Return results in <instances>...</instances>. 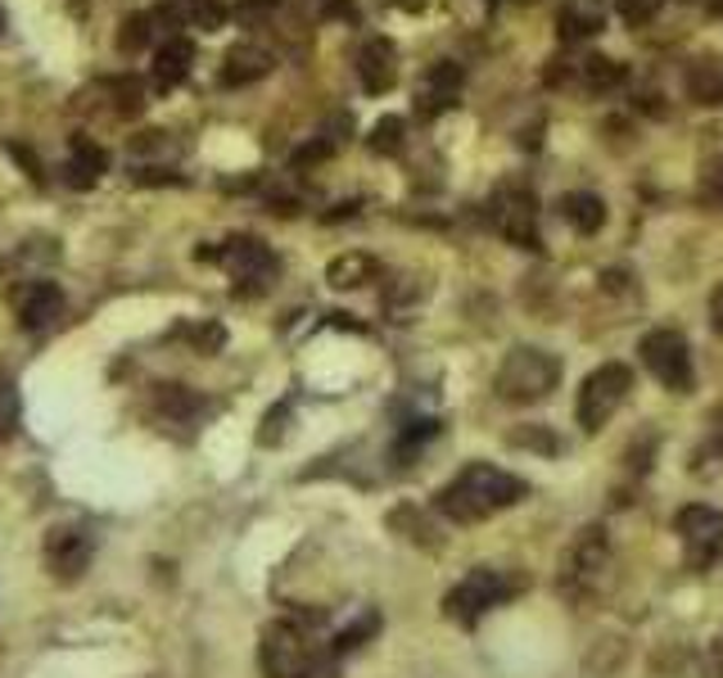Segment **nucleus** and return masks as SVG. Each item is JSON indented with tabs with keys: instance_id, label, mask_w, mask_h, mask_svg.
<instances>
[{
	"instance_id": "3",
	"label": "nucleus",
	"mask_w": 723,
	"mask_h": 678,
	"mask_svg": "<svg viewBox=\"0 0 723 678\" xmlns=\"http://www.w3.org/2000/svg\"><path fill=\"white\" fill-rule=\"evenodd\" d=\"M611 579V534H606V524H584L575 534V543L565 547L561 556V597L575 601V607H588V601L606 588Z\"/></svg>"
},
{
	"instance_id": "12",
	"label": "nucleus",
	"mask_w": 723,
	"mask_h": 678,
	"mask_svg": "<svg viewBox=\"0 0 723 678\" xmlns=\"http://www.w3.org/2000/svg\"><path fill=\"white\" fill-rule=\"evenodd\" d=\"M14 308H19V326H23L27 335H42V330H50V326L64 321L68 298H64V290H59L55 281H32V285L19 290Z\"/></svg>"
},
{
	"instance_id": "7",
	"label": "nucleus",
	"mask_w": 723,
	"mask_h": 678,
	"mask_svg": "<svg viewBox=\"0 0 723 678\" xmlns=\"http://www.w3.org/2000/svg\"><path fill=\"white\" fill-rule=\"evenodd\" d=\"M674 530H678V543H682V561L688 570L705 575L723 561V511L705 507V502H692L674 516Z\"/></svg>"
},
{
	"instance_id": "22",
	"label": "nucleus",
	"mask_w": 723,
	"mask_h": 678,
	"mask_svg": "<svg viewBox=\"0 0 723 678\" xmlns=\"http://www.w3.org/2000/svg\"><path fill=\"white\" fill-rule=\"evenodd\" d=\"M19 434V385L0 371V443H10Z\"/></svg>"
},
{
	"instance_id": "11",
	"label": "nucleus",
	"mask_w": 723,
	"mask_h": 678,
	"mask_svg": "<svg viewBox=\"0 0 723 678\" xmlns=\"http://www.w3.org/2000/svg\"><path fill=\"white\" fill-rule=\"evenodd\" d=\"M42 561L59 584H78L95 561V534L87 524H55L42 543Z\"/></svg>"
},
{
	"instance_id": "31",
	"label": "nucleus",
	"mask_w": 723,
	"mask_h": 678,
	"mask_svg": "<svg viewBox=\"0 0 723 678\" xmlns=\"http://www.w3.org/2000/svg\"><path fill=\"white\" fill-rule=\"evenodd\" d=\"M113 95H118V100H113V104H118L123 113H140V87L132 82V78H123V82H113Z\"/></svg>"
},
{
	"instance_id": "25",
	"label": "nucleus",
	"mask_w": 723,
	"mask_h": 678,
	"mask_svg": "<svg viewBox=\"0 0 723 678\" xmlns=\"http://www.w3.org/2000/svg\"><path fill=\"white\" fill-rule=\"evenodd\" d=\"M403 132H407V123L389 113V118H380L371 127V149H375V155H398V149H403Z\"/></svg>"
},
{
	"instance_id": "23",
	"label": "nucleus",
	"mask_w": 723,
	"mask_h": 678,
	"mask_svg": "<svg viewBox=\"0 0 723 678\" xmlns=\"http://www.w3.org/2000/svg\"><path fill=\"white\" fill-rule=\"evenodd\" d=\"M584 82L592 91H611V87L624 82V68L615 59H606V55H592V59H584Z\"/></svg>"
},
{
	"instance_id": "6",
	"label": "nucleus",
	"mask_w": 723,
	"mask_h": 678,
	"mask_svg": "<svg viewBox=\"0 0 723 678\" xmlns=\"http://www.w3.org/2000/svg\"><path fill=\"white\" fill-rule=\"evenodd\" d=\"M204 258L222 262L226 276L236 281V294H262L272 290L276 272H281V258L262 245L258 236H226L217 249H204Z\"/></svg>"
},
{
	"instance_id": "35",
	"label": "nucleus",
	"mask_w": 723,
	"mask_h": 678,
	"mask_svg": "<svg viewBox=\"0 0 723 678\" xmlns=\"http://www.w3.org/2000/svg\"><path fill=\"white\" fill-rule=\"evenodd\" d=\"M705 195L714 200V204H723V159L710 168V177H705Z\"/></svg>"
},
{
	"instance_id": "1",
	"label": "nucleus",
	"mask_w": 723,
	"mask_h": 678,
	"mask_svg": "<svg viewBox=\"0 0 723 678\" xmlns=\"http://www.w3.org/2000/svg\"><path fill=\"white\" fill-rule=\"evenodd\" d=\"M524 494H529V484L520 475L493 466V462H471L434 494V511L452 524H479L488 516L516 507Z\"/></svg>"
},
{
	"instance_id": "32",
	"label": "nucleus",
	"mask_w": 723,
	"mask_h": 678,
	"mask_svg": "<svg viewBox=\"0 0 723 678\" xmlns=\"http://www.w3.org/2000/svg\"><path fill=\"white\" fill-rule=\"evenodd\" d=\"M145 36H149V14H136V19L127 23V32H123V50L145 46Z\"/></svg>"
},
{
	"instance_id": "14",
	"label": "nucleus",
	"mask_w": 723,
	"mask_h": 678,
	"mask_svg": "<svg viewBox=\"0 0 723 678\" xmlns=\"http://www.w3.org/2000/svg\"><path fill=\"white\" fill-rule=\"evenodd\" d=\"M398 55H394V46L385 42V36H371V42L362 46V55H358V78H362V87L371 91V95H380V91H389L394 87V78H398V64H394Z\"/></svg>"
},
{
	"instance_id": "34",
	"label": "nucleus",
	"mask_w": 723,
	"mask_h": 678,
	"mask_svg": "<svg viewBox=\"0 0 723 678\" xmlns=\"http://www.w3.org/2000/svg\"><path fill=\"white\" fill-rule=\"evenodd\" d=\"M516 448H547V452H552L556 443H552L543 430H520V434H516Z\"/></svg>"
},
{
	"instance_id": "8",
	"label": "nucleus",
	"mask_w": 723,
	"mask_h": 678,
	"mask_svg": "<svg viewBox=\"0 0 723 678\" xmlns=\"http://www.w3.org/2000/svg\"><path fill=\"white\" fill-rule=\"evenodd\" d=\"M637 358L665 389L692 394V381H697V375H692V353H688V339H682L678 330H669V326L646 330L642 344H637Z\"/></svg>"
},
{
	"instance_id": "21",
	"label": "nucleus",
	"mask_w": 723,
	"mask_h": 678,
	"mask_svg": "<svg viewBox=\"0 0 723 678\" xmlns=\"http://www.w3.org/2000/svg\"><path fill=\"white\" fill-rule=\"evenodd\" d=\"M601 23H606L601 0H569V5L561 10V36L565 42H584V36L601 32Z\"/></svg>"
},
{
	"instance_id": "5",
	"label": "nucleus",
	"mask_w": 723,
	"mask_h": 678,
	"mask_svg": "<svg viewBox=\"0 0 723 678\" xmlns=\"http://www.w3.org/2000/svg\"><path fill=\"white\" fill-rule=\"evenodd\" d=\"M516 579L507 570H493V565H475V570L456 584L448 597H443V615L462 629H475L493 607H502V601L516 597Z\"/></svg>"
},
{
	"instance_id": "20",
	"label": "nucleus",
	"mask_w": 723,
	"mask_h": 678,
	"mask_svg": "<svg viewBox=\"0 0 723 678\" xmlns=\"http://www.w3.org/2000/svg\"><path fill=\"white\" fill-rule=\"evenodd\" d=\"M561 217L575 226L579 236H592V231H601V222H606V204H601V195L575 191V195H561Z\"/></svg>"
},
{
	"instance_id": "4",
	"label": "nucleus",
	"mask_w": 723,
	"mask_h": 678,
	"mask_svg": "<svg viewBox=\"0 0 723 678\" xmlns=\"http://www.w3.org/2000/svg\"><path fill=\"white\" fill-rule=\"evenodd\" d=\"M498 398L507 403H543L556 385H561V362L547 353V349H511L498 366Z\"/></svg>"
},
{
	"instance_id": "28",
	"label": "nucleus",
	"mask_w": 723,
	"mask_h": 678,
	"mask_svg": "<svg viewBox=\"0 0 723 678\" xmlns=\"http://www.w3.org/2000/svg\"><path fill=\"white\" fill-rule=\"evenodd\" d=\"M285 417H290V403H281V407H272V417L262 421V430H258V443H281L285 439Z\"/></svg>"
},
{
	"instance_id": "17",
	"label": "nucleus",
	"mask_w": 723,
	"mask_h": 678,
	"mask_svg": "<svg viewBox=\"0 0 723 678\" xmlns=\"http://www.w3.org/2000/svg\"><path fill=\"white\" fill-rule=\"evenodd\" d=\"M64 172H68V185H82V191H87V185H95L109 172V155H104L95 140L78 136V140H72V155H68V168Z\"/></svg>"
},
{
	"instance_id": "10",
	"label": "nucleus",
	"mask_w": 723,
	"mask_h": 678,
	"mask_svg": "<svg viewBox=\"0 0 723 678\" xmlns=\"http://www.w3.org/2000/svg\"><path fill=\"white\" fill-rule=\"evenodd\" d=\"M488 222H493V231L516 249H539L543 245L539 240V204L529 191H520V185H502V191L493 195Z\"/></svg>"
},
{
	"instance_id": "18",
	"label": "nucleus",
	"mask_w": 723,
	"mask_h": 678,
	"mask_svg": "<svg viewBox=\"0 0 723 678\" xmlns=\"http://www.w3.org/2000/svg\"><path fill=\"white\" fill-rule=\"evenodd\" d=\"M190 64H195V46H190L185 36H172V42H163L155 50V82L159 87H177L190 72Z\"/></svg>"
},
{
	"instance_id": "24",
	"label": "nucleus",
	"mask_w": 723,
	"mask_h": 678,
	"mask_svg": "<svg viewBox=\"0 0 723 678\" xmlns=\"http://www.w3.org/2000/svg\"><path fill=\"white\" fill-rule=\"evenodd\" d=\"M380 629V620H375V611H366L358 624H349V629H339L335 637H330V652L335 656H344V652H353V647H362L366 643V637Z\"/></svg>"
},
{
	"instance_id": "26",
	"label": "nucleus",
	"mask_w": 723,
	"mask_h": 678,
	"mask_svg": "<svg viewBox=\"0 0 723 678\" xmlns=\"http://www.w3.org/2000/svg\"><path fill=\"white\" fill-rule=\"evenodd\" d=\"M177 339H190L200 344V353H217L226 344V330L217 321H200V326H177Z\"/></svg>"
},
{
	"instance_id": "36",
	"label": "nucleus",
	"mask_w": 723,
	"mask_h": 678,
	"mask_svg": "<svg viewBox=\"0 0 723 678\" xmlns=\"http://www.w3.org/2000/svg\"><path fill=\"white\" fill-rule=\"evenodd\" d=\"M710 321H714V330L723 335V285L710 294Z\"/></svg>"
},
{
	"instance_id": "38",
	"label": "nucleus",
	"mask_w": 723,
	"mask_h": 678,
	"mask_svg": "<svg viewBox=\"0 0 723 678\" xmlns=\"http://www.w3.org/2000/svg\"><path fill=\"white\" fill-rule=\"evenodd\" d=\"M0 27H5V14H0Z\"/></svg>"
},
{
	"instance_id": "33",
	"label": "nucleus",
	"mask_w": 723,
	"mask_h": 678,
	"mask_svg": "<svg viewBox=\"0 0 723 678\" xmlns=\"http://www.w3.org/2000/svg\"><path fill=\"white\" fill-rule=\"evenodd\" d=\"M190 10H195V19H200L208 32H213V27H222V19H226V14L213 5V0H190Z\"/></svg>"
},
{
	"instance_id": "30",
	"label": "nucleus",
	"mask_w": 723,
	"mask_h": 678,
	"mask_svg": "<svg viewBox=\"0 0 723 678\" xmlns=\"http://www.w3.org/2000/svg\"><path fill=\"white\" fill-rule=\"evenodd\" d=\"M335 149V140L330 136H321V140H313V145H303V149H294V168H308V163H321L326 155Z\"/></svg>"
},
{
	"instance_id": "13",
	"label": "nucleus",
	"mask_w": 723,
	"mask_h": 678,
	"mask_svg": "<svg viewBox=\"0 0 723 678\" xmlns=\"http://www.w3.org/2000/svg\"><path fill=\"white\" fill-rule=\"evenodd\" d=\"M462 82H466L462 64H452V59L430 64L421 87H416V113H421V118H439V113H448L456 104V95H462Z\"/></svg>"
},
{
	"instance_id": "19",
	"label": "nucleus",
	"mask_w": 723,
	"mask_h": 678,
	"mask_svg": "<svg viewBox=\"0 0 723 678\" xmlns=\"http://www.w3.org/2000/svg\"><path fill=\"white\" fill-rule=\"evenodd\" d=\"M375 272H380V262H375L371 253H339V258H330L326 281H330L335 290H358V285L375 281Z\"/></svg>"
},
{
	"instance_id": "29",
	"label": "nucleus",
	"mask_w": 723,
	"mask_h": 678,
	"mask_svg": "<svg viewBox=\"0 0 723 678\" xmlns=\"http://www.w3.org/2000/svg\"><path fill=\"white\" fill-rule=\"evenodd\" d=\"M665 0H620V19L629 23H646V19H656L660 14Z\"/></svg>"
},
{
	"instance_id": "16",
	"label": "nucleus",
	"mask_w": 723,
	"mask_h": 678,
	"mask_svg": "<svg viewBox=\"0 0 723 678\" xmlns=\"http://www.w3.org/2000/svg\"><path fill=\"white\" fill-rule=\"evenodd\" d=\"M272 50H262V46H231L222 59V87H249L258 78H268L272 72Z\"/></svg>"
},
{
	"instance_id": "9",
	"label": "nucleus",
	"mask_w": 723,
	"mask_h": 678,
	"mask_svg": "<svg viewBox=\"0 0 723 678\" xmlns=\"http://www.w3.org/2000/svg\"><path fill=\"white\" fill-rule=\"evenodd\" d=\"M629 389H633V371L624 362H601L579 389V426L597 434L624 407Z\"/></svg>"
},
{
	"instance_id": "27",
	"label": "nucleus",
	"mask_w": 723,
	"mask_h": 678,
	"mask_svg": "<svg viewBox=\"0 0 723 678\" xmlns=\"http://www.w3.org/2000/svg\"><path fill=\"white\" fill-rule=\"evenodd\" d=\"M439 434V421H411L403 434H398V443H394V452H398V457H411V452L416 448H421V443H430Z\"/></svg>"
},
{
	"instance_id": "15",
	"label": "nucleus",
	"mask_w": 723,
	"mask_h": 678,
	"mask_svg": "<svg viewBox=\"0 0 723 678\" xmlns=\"http://www.w3.org/2000/svg\"><path fill=\"white\" fill-rule=\"evenodd\" d=\"M155 411L163 421H172V426H195L200 417H208V411H213V403L200 398L195 389H185V385H159L155 389Z\"/></svg>"
},
{
	"instance_id": "37",
	"label": "nucleus",
	"mask_w": 723,
	"mask_h": 678,
	"mask_svg": "<svg viewBox=\"0 0 723 678\" xmlns=\"http://www.w3.org/2000/svg\"><path fill=\"white\" fill-rule=\"evenodd\" d=\"M326 14H339V19H358L353 0H326Z\"/></svg>"
},
{
	"instance_id": "2",
	"label": "nucleus",
	"mask_w": 723,
	"mask_h": 678,
	"mask_svg": "<svg viewBox=\"0 0 723 678\" xmlns=\"http://www.w3.org/2000/svg\"><path fill=\"white\" fill-rule=\"evenodd\" d=\"M258 665L268 678H339V656L303 620H276L262 629Z\"/></svg>"
}]
</instances>
